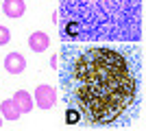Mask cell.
Segmentation results:
<instances>
[{"label":"cell","mask_w":146,"mask_h":131,"mask_svg":"<svg viewBox=\"0 0 146 131\" xmlns=\"http://www.w3.org/2000/svg\"><path fill=\"white\" fill-rule=\"evenodd\" d=\"M59 83L68 107L92 129H120L135 120L144 96V61L131 42H66Z\"/></svg>","instance_id":"cell-1"},{"label":"cell","mask_w":146,"mask_h":131,"mask_svg":"<svg viewBox=\"0 0 146 131\" xmlns=\"http://www.w3.org/2000/svg\"><path fill=\"white\" fill-rule=\"evenodd\" d=\"M144 0H61L63 42H140Z\"/></svg>","instance_id":"cell-2"},{"label":"cell","mask_w":146,"mask_h":131,"mask_svg":"<svg viewBox=\"0 0 146 131\" xmlns=\"http://www.w3.org/2000/svg\"><path fill=\"white\" fill-rule=\"evenodd\" d=\"M24 66H26L24 57L18 55V53H11V55L5 59V68L9 70L11 74H18V72H22V70H24Z\"/></svg>","instance_id":"cell-3"},{"label":"cell","mask_w":146,"mask_h":131,"mask_svg":"<svg viewBox=\"0 0 146 131\" xmlns=\"http://www.w3.org/2000/svg\"><path fill=\"white\" fill-rule=\"evenodd\" d=\"M55 92L50 90L48 85H42L39 90H37V103H39V107H44V109H48V107H52V103H55Z\"/></svg>","instance_id":"cell-4"},{"label":"cell","mask_w":146,"mask_h":131,"mask_svg":"<svg viewBox=\"0 0 146 131\" xmlns=\"http://www.w3.org/2000/svg\"><path fill=\"white\" fill-rule=\"evenodd\" d=\"M48 35H46V33H33V35H31L29 37V46L33 50H35V53H42V50H46L48 48Z\"/></svg>","instance_id":"cell-5"},{"label":"cell","mask_w":146,"mask_h":131,"mask_svg":"<svg viewBox=\"0 0 146 131\" xmlns=\"http://www.w3.org/2000/svg\"><path fill=\"white\" fill-rule=\"evenodd\" d=\"M24 9V0H5V13L9 18H20Z\"/></svg>","instance_id":"cell-6"},{"label":"cell","mask_w":146,"mask_h":131,"mask_svg":"<svg viewBox=\"0 0 146 131\" xmlns=\"http://www.w3.org/2000/svg\"><path fill=\"white\" fill-rule=\"evenodd\" d=\"M2 114H5L9 120H15V118L20 116L18 103H15V100H5V103H2Z\"/></svg>","instance_id":"cell-7"},{"label":"cell","mask_w":146,"mask_h":131,"mask_svg":"<svg viewBox=\"0 0 146 131\" xmlns=\"http://www.w3.org/2000/svg\"><path fill=\"white\" fill-rule=\"evenodd\" d=\"M15 103H22V105H20L22 112H29V109H31V98H29V94H26V92H18V94H15Z\"/></svg>","instance_id":"cell-8"},{"label":"cell","mask_w":146,"mask_h":131,"mask_svg":"<svg viewBox=\"0 0 146 131\" xmlns=\"http://www.w3.org/2000/svg\"><path fill=\"white\" fill-rule=\"evenodd\" d=\"M66 122L68 125H79L81 122V116L76 109H72V107H68V112H66Z\"/></svg>","instance_id":"cell-9"},{"label":"cell","mask_w":146,"mask_h":131,"mask_svg":"<svg viewBox=\"0 0 146 131\" xmlns=\"http://www.w3.org/2000/svg\"><path fill=\"white\" fill-rule=\"evenodd\" d=\"M9 39H11V35H9V29H7V26H0V46H2V44H7Z\"/></svg>","instance_id":"cell-10"},{"label":"cell","mask_w":146,"mask_h":131,"mask_svg":"<svg viewBox=\"0 0 146 131\" xmlns=\"http://www.w3.org/2000/svg\"><path fill=\"white\" fill-rule=\"evenodd\" d=\"M0 125H2V122H0Z\"/></svg>","instance_id":"cell-11"}]
</instances>
